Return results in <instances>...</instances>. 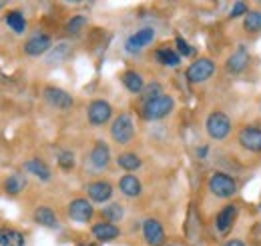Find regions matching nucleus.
<instances>
[{
	"label": "nucleus",
	"instance_id": "f257e3e1",
	"mask_svg": "<svg viewBox=\"0 0 261 246\" xmlns=\"http://www.w3.org/2000/svg\"><path fill=\"white\" fill-rule=\"evenodd\" d=\"M173 108H175V100L167 94H161L153 100H147L143 104L141 114H143L145 120H159V118H165L167 114H171Z\"/></svg>",
	"mask_w": 261,
	"mask_h": 246
},
{
	"label": "nucleus",
	"instance_id": "f03ea898",
	"mask_svg": "<svg viewBox=\"0 0 261 246\" xmlns=\"http://www.w3.org/2000/svg\"><path fill=\"white\" fill-rule=\"evenodd\" d=\"M205 128H207V134L213 140H223V138H227L229 132H231V120H229V116L225 112L215 110V112H211L207 116Z\"/></svg>",
	"mask_w": 261,
	"mask_h": 246
},
{
	"label": "nucleus",
	"instance_id": "7ed1b4c3",
	"mask_svg": "<svg viewBox=\"0 0 261 246\" xmlns=\"http://www.w3.org/2000/svg\"><path fill=\"white\" fill-rule=\"evenodd\" d=\"M209 190L217 198H229L237 192V182L233 176H229L225 172H215L209 178Z\"/></svg>",
	"mask_w": 261,
	"mask_h": 246
},
{
	"label": "nucleus",
	"instance_id": "20e7f679",
	"mask_svg": "<svg viewBox=\"0 0 261 246\" xmlns=\"http://www.w3.org/2000/svg\"><path fill=\"white\" fill-rule=\"evenodd\" d=\"M111 136L117 144H129L135 136V124L129 114H119L111 124Z\"/></svg>",
	"mask_w": 261,
	"mask_h": 246
},
{
	"label": "nucleus",
	"instance_id": "39448f33",
	"mask_svg": "<svg viewBox=\"0 0 261 246\" xmlns=\"http://www.w3.org/2000/svg\"><path fill=\"white\" fill-rule=\"evenodd\" d=\"M213 72H215V64H213V60H209V58H199V60H195L189 68H187L185 76H187L189 82L201 84V82L209 80V78L213 76Z\"/></svg>",
	"mask_w": 261,
	"mask_h": 246
},
{
	"label": "nucleus",
	"instance_id": "423d86ee",
	"mask_svg": "<svg viewBox=\"0 0 261 246\" xmlns=\"http://www.w3.org/2000/svg\"><path fill=\"white\" fill-rule=\"evenodd\" d=\"M153 40H155V30H153L151 26H145V28L137 30L135 34H130L129 38H127L125 50L130 52V54H137V52H141L143 48H147Z\"/></svg>",
	"mask_w": 261,
	"mask_h": 246
},
{
	"label": "nucleus",
	"instance_id": "0eeeda50",
	"mask_svg": "<svg viewBox=\"0 0 261 246\" xmlns=\"http://www.w3.org/2000/svg\"><path fill=\"white\" fill-rule=\"evenodd\" d=\"M111 114H113V108L107 100H93L89 104V110H87V116H89V122L93 126H102L111 120Z\"/></svg>",
	"mask_w": 261,
	"mask_h": 246
},
{
	"label": "nucleus",
	"instance_id": "6e6552de",
	"mask_svg": "<svg viewBox=\"0 0 261 246\" xmlns=\"http://www.w3.org/2000/svg\"><path fill=\"white\" fill-rule=\"evenodd\" d=\"M93 214H95V208H93V204L87 198H74L68 204V216H70V220H74L79 224L89 222L93 218Z\"/></svg>",
	"mask_w": 261,
	"mask_h": 246
},
{
	"label": "nucleus",
	"instance_id": "1a4fd4ad",
	"mask_svg": "<svg viewBox=\"0 0 261 246\" xmlns=\"http://www.w3.org/2000/svg\"><path fill=\"white\" fill-rule=\"evenodd\" d=\"M239 144L249 152H261V128L257 126H245L241 128L237 136Z\"/></svg>",
	"mask_w": 261,
	"mask_h": 246
},
{
	"label": "nucleus",
	"instance_id": "9d476101",
	"mask_svg": "<svg viewBox=\"0 0 261 246\" xmlns=\"http://www.w3.org/2000/svg\"><path fill=\"white\" fill-rule=\"evenodd\" d=\"M44 98H46V102L53 106V108H57V110H70L72 108V104H74V100H72V96L65 90H61V88H55V86H46L44 88Z\"/></svg>",
	"mask_w": 261,
	"mask_h": 246
},
{
	"label": "nucleus",
	"instance_id": "9b49d317",
	"mask_svg": "<svg viewBox=\"0 0 261 246\" xmlns=\"http://www.w3.org/2000/svg\"><path fill=\"white\" fill-rule=\"evenodd\" d=\"M143 236H145V240H147L149 246H163L165 230L163 226H161V222L155 220V218H147L143 222Z\"/></svg>",
	"mask_w": 261,
	"mask_h": 246
},
{
	"label": "nucleus",
	"instance_id": "f8f14e48",
	"mask_svg": "<svg viewBox=\"0 0 261 246\" xmlns=\"http://www.w3.org/2000/svg\"><path fill=\"white\" fill-rule=\"evenodd\" d=\"M50 46H53L50 36L38 32V34H34V36H31V38L27 40V44H24V52H27L29 56H40V54H44L46 50H50Z\"/></svg>",
	"mask_w": 261,
	"mask_h": 246
},
{
	"label": "nucleus",
	"instance_id": "ddd939ff",
	"mask_svg": "<svg viewBox=\"0 0 261 246\" xmlns=\"http://www.w3.org/2000/svg\"><path fill=\"white\" fill-rule=\"evenodd\" d=\"M87 194L93 202H107L113 196V186L107 180H97V182H91L87 186Z\"/></svg>",
	"mask_w": 261,
	"mask_h": 246
},
{
	"label": "nucleus",
	"instance_id": "4468645a",
	"mask_svg": "<svg viewBox=\"0 0 261 246\" xmlns=\"http://www.w3.org/2000/svg\"><path fill=\"white\" fill-rule=\"evenodd\" d=\"M93 236L97 238L98 242H111L115 240L117 236H121V230L117 224H111V222H98L93 226Z\"/></svg>",
	"mask_w": 261,
	"mask_h": 246
},
{
	"label": "nucleus",
	"instance_id": "2eb2a0df",
	"mask_svg": "<svg viewBox=\"0 0 261 246\" xmlns=\"http://www.w3.org/2000/svg\"><path fill=\"white\" fill-rule=\"evenodd\" d=\"M247 64H249V54H247V50H245V48H237V50L227 58V70L231 74H239V72H243V70L247 68Z\"/></svg>",
	"mask_w": 261,
	"mask_h": 246
},
{
	"label": "nucleus",
	"instance_id": "dca6fc26",
	"mask_svg": "<svg viewBox=\"0 0 261 246\" xmlns=\"http://www.w3.org/2000/svg\"><path fill=\"white\" fill-rule=\"evenodd\" d=\"M235 218H237V208H235L233 204H227L223 210H219V214H217V218H215V226H217V230H219L221 234H225L229 228L233 226Z\"/></svg>",
	"mask_w": 261,
	"mask_h": 246
},
{
	"label": "nucleus",
	"instance_id": "f3484780",
	"mask_svg": "<svg viewBox=\"0 0 261 246\" xmlns=\"http://www.w3.org/2000/svg\"><path fill=\"white\" fill-rule=\"evenodd\" d=\"M119 190H121L125 196L135 198V196H139V194L143 192V184H141V180H139L137 176H133V174H125V176L119 180Z\"/></svg>",
	"mask_w": 261,
	"mask_h": 246
},
{
	"label": "nucleus",
	"instance_id": "a211bd4d",
	"mask_svg": "<svg viewBox=\"0 0 261 246\" xmlns=\"http://www.w3.org/2000/svg\"><path fill=\"white\" fill-rule=\"evenodd\" d=\"M0 246H27L24 234L14 228L2 226L0 228Z\"/></svg>",
	"mask_w": 261,
	"mask_h": 246
},
{
	"label": "nucleus",
	"instance_id": "6ab92c4d",
	"mask_svg": "<svg viewBox=\"0 0 261 246\" xmlns=\"http://www.w3.org/2000/svg\"><path fill=\"white\" fill-rule=\"evenodd\" d=\"M109 162H111V150H109V146L105 142H97L95 148L91 150V164L95 168H105V166H109Z\"/></svg>",
	"mask_w": 261,
	"mask_h": 246
},
{
	"label": "nucleus",
	"instance_id": "aec40b11",
	"mask_svg": "<svg viewBox=\"0 0 261 246\" xmlns=\"http://www.w3.org/2000/svg\"><path fill=\"white\" fill-rule=\"evenodd\" d=\"M33 218L36 224H40V226H44V228H57V226H59V218H57V214H55L50 208H46V206L36 208Z\"/></svg>",
	"mask_w": 261,
	"mask_h": 246
},
{
	"label": "nucleus",
	"instance_id": "412c9836",
	"mask_svg": "<svg viewBox=\"0 0 261 246\" xmlns=\"http://www.w3.org/2000/svg\"><path fill=\"white\" fill-rule=\"evenodd\" d=\"M121 80H123V84L127 86V90H129V93H133V94L143 93V76H141L139 72H135V70H127V72H123Z\"/></svg>",
	"mask_w": 261,
	"mask_h": 246
},
{
	"label": "nucleus",
	"instance_id": "4be33fe9",
	"mask_svg": "<svg viewBox=\"0 0 261 246\" xmlns=\"http://www.w3.org/2000/svg\"><path fill=\"white\" fill-rule=\"evenodd\" d=\"M24 168L34 174L36 178H40V180H48L50 178V168L42 162V160H38V158H31L27 164H24Z\"/></svg>",
	"mask_w": 261,
	"mask_h": 246
},
{
	"label": "nucleus",
	"instance_id": "5701e85b",
	"mask_svg": "<svg viewBox=\"0 0 261 246\" xmlns=\"http://www.w3.org/2000/svg\"><path fill=\"white\" fill-rule=\"evenodd\" d=\"M155 58L157 62H161L163 66H171V68H175V66H179L181 64V56H179V52H175V50H171V48H159L157 52H155Z\"/></svg>",
	"mask_w": 261,
	"mask_h": 246
},
{
	"label": "nucleus",
	"instance_id": "b1692460",
	"mask_svg": "<svg viewBox=\"0 0 261 246\" xmlns=\"http://www.w3.org/2000/svg\"><path fill=\"white\" fill-rule=\"evenodd\" d=\"M6 24L16 32V34H22V32L27 30V18L22 16L20 10H10V12L6 14Z\"/></svg>",
	"mask_w": 261,
	"mask_h": 246
},
{
	"label": "nucleus",
	"instance_id": "393cba45",
	"mask_svg": "<svg viewBox=\"0 0 261 246\" xmlns=\"http://www.w3.org/2000/svg\"><path fill=\"white\" fill-rule=\"evenodd\" d=\"M117 164L123 168V170H127V172H133V170H137L139 166H141V158L137 156L135 152H123L119 154V158H117Z\"/></svg>",
	"mask_w": 261,
	"mask_h": 246
},
{
	"label": "nucleus",
	"instance_id": "a878e982",
	"mask_svg": "<svg viewBox=\"0 0 261 246\" xmlns=\"http://www.w3.org/2000/svg\"><path fill=\"white\" fill-rule=\"evenodd\" d=\"M125 214V210H123V206L119 204V202H111V204H107L105 208H102V218H105V222H111V224H115V222H119L121 218Z\"/></svg>",
	"mask_w": 261,
	"mask_h": 246
},
{
	"label": "nucleus",
	"instance_id": "bb28decb",
	"mask_svg": "<svg viewBox=\"0 0 261 246\" xmlns=\"http://www.w3.org/2000/svg\"><path fill=\"white\" fill-rule=\"evenodd\" d=\"M243 28L247 32H259L261 30V10H249L243 18Z\"/></svg>",
	"mask_w": 261,
	"mask_h": 246
},
{
	"label": "nucleus",
	"instance_id": "cd10ccee",
	"mask_svg": "<svg viewBox=\"0 0 261 246\" xmlns=\"http://www.w3.org/2000/svg\"><path fill=\"white\" fill-rule=\"evenodd\" d=\"M24 186H27V182H24V178H22L20 174H10V176L4 180V190H6L8 194H18Z\"/></svg>",
	"mask_w": 261,
	"mask_h": 246
},
{
	"label": "nucleus",
	"instance_id": "c85d7f7f",
	"mask_svg": "<svg viewBox=\"0 0 261 246\" xmlns=\"http://www.w3.org/2000/svg\"><path fill=\"white\" fill-rule=\"evenodd\" d=\"M87 24H89V20H87L85 16L76 14V16H72V18L66 22V32H68V34H79L83 28H87Z\"/></svg>",
	"mask_w": 261,
	"mask_h": 246
},
{
	"label": "nucleus",
	"instance_id": "c756f323",
	"mask_svg": "<svg viewBox=\"0 0 261 246\" xmlns=\"http://www.w3.org/2000/svg\"><path fill=\"white\" fill-rule=\"evenodd\" d=\"M57 160H59V166L61 168H65V170H70L72 166H74V154L70 152V150H63V152L57 156Z\"/></svg>",
	"mask_w": 261,
	"mask_h": 246
},
{
	"label": "nucleus",
	"instance_id": "7c9ffc66",
	"mask_svg": "<svg viewBox=\"0 0 261 246\" xmlns=\"http://www.w3.org/2000/svg\"><path fill=\"white\" fill-rule=\"evenodd\" d=\"M175 42H177V50H179V56H191V54H193V48L187 44V40H183L181 36H177V38H175Z\"/></svg>",
	"mask_w": 261,
	"mask_h": 246
},
{
	"label": "nucleus",
	"instance_id": "2f4dec72",
	"mask_svg": "<svg viewBox=\"0 0 261 246\" xmlns=\"http://www.w3.org/2000/svg\"><path fill=\"white\" fill-rule=\"evenodd\" d=\"M145 102L147 100H153V98H157V96H161V84H157V82H153V84H149L147 88H145Z\"/></svg>",
	"mask_w": 261,
	"mask_h": 246
},
{
	"label": "nucleus",
	"instance_id": "473e14b6",
	"mask_svg": "<svg viewBox=\"0 0 261 246\" xmlns=\"http://www.w3.org/2000/svg\"><path fill=\"white\" fill-rule=\"evenodd\" d=\"M247 12H249V8H247L245 2H235V4L231 6L229 16H231V18H237V16H241V14H247Z\"/></svg>",
	"mask_w": 261,
	"mask_h": 246
},
{
	"label": "nucleus",
	"instance_id": "72a5a7b5",
	"mask_svg": "<svg viewBox=\"0 0 261 246\" xmlns=\"http://www.w3.org/2000/svg\"><path fill=\"white\" fill-rule=\"evenodd\" d=\"M223 246H245V244H243V240H239V238H231V240H227Z\"/></svg>",
	"mask_w": 261,
	"mask_h": 246
},
{
	"label": "nucleus",
	"instance_id": "f704fd0d",
	"mask_svg": "<svg viewBox=\"0 0 261 246\" xmlns=\"http://www.w3.org/2000/svg\"><path fill=\"white\" fill-rule=\"evenodd\" d=\"M197 154H199V158H205V154H207V146L199 148V150H197Z\"/></svg>",
	"mask_w": 261,
	"mask_h": 246
},
{
	"label": "nucleus",
	"instance_id": "c9c22d12",
	"mask_svg": "<svg viewBox=\"0 0 261 246\" xmlns=\"http://www.w3.org/2000/svg\"><path fill=\"white\" fill-rule=\"evenodd\" d=\"M2 8H4V2H0V10H2Z\"/></svg>",
	"mask_w": 261,
	"mask_h": 246
},
{
	"label": "nucleus",
	"instance_id": "e433bc0d",
	"mask_svg": "<svg viewBox=\"0 0 261 246\" xmlns=\"http://www.w3.org/2000/svg\"><path fill=\"white\" fill-rule=\"evenodd\" d=\"M83 246H98V244H83Z\"/></svg>",
	"mask_w": 261,
	"mask_h": 246
}]
</instances>
